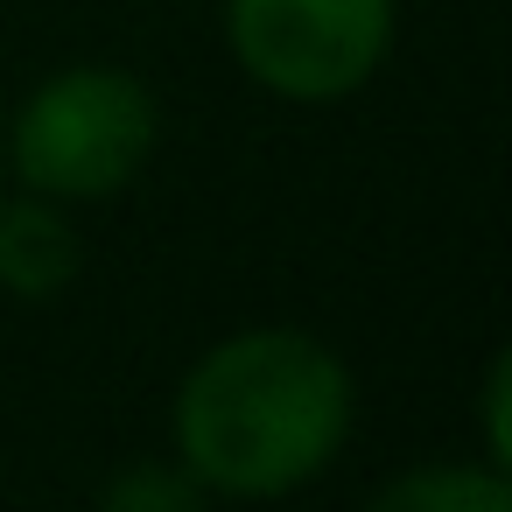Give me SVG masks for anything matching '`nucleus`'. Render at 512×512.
I'll return each instance as SVG.
<instances>
[{
    "label": "nucleus",
    "instance_id": "nucleus-1",
    "mask_svg": "<svg viewBox=\"0 0 512 512\" xmlns=\"http://www.w3.org/2000/svg\"><path fill=\"white\" fill-rule=\"evenodd\" d=\"M358 421L351 365L295 330L253 323L218 337L176 386V463L218 498H288L316 484Z\"/></svg>",
    "mask_w": 512,
    "mask_h": 512
},
{
    "label": "nucleus",
    "instance_id": "nucleus-7",
    "mask_svg": "<svg viewBox=\"0 0 512 512\" xmlns=\"http://www.w3.org/2000/svg\"><path fill=\"white\" fill-rule=\"evenodd\" d=\"M505 393H512V365H505V358H491V372H484V400H477V414H484V456H477V463H491V470H505V456H512Z\"/></svg>",
    "mask_w": 512,
    "mask_h": 512
},
{
    "label": "nucleus",
    "instance_id": "nucleus-3",
    "mask_svg": "<svg viewBox=\"0 0 512 512\" xmlns=\"http://www.w3.org/2000/svg\"><path fill=\"white\" fill-rule=\"evenodd\" d=\"M400 29V0H225V43L239 71L288 99L330 106L379 78Z\"/></svg>",
    "mask_w": 512,
    "mask_h": 512
},
{
    "label": "nucleus",
    "instance_id": "nucleus-5",
    "mask_svg": "<svg viewBox=\"0 0 512 512\" xmlns=\"http://www.w3.org/2000/svg\"><path fill=\"white\" fill-rule=\"evenodd\" d=\"M358 512H512V484L491 463H421L386 477Z\"/></svg>",
    "mask_w": 512,
    "mask_h": 512
},
{
    "label": "nucleus",
    "instance_id": "nucleus-4",
    "mask_svg": "<svg viewBox=\"0 0 512 512\" xmlns=\"http://www.w3.org/2000/svg\"><path fill=\"white\" fill-rule=\"evenodd\" d=\"M85 267V246L64 218L57 197H0V295H15V302H50L78 281Z\"/></svg>",
    "mask_w": 512,
    "mask_h": 512
},
{
    "label": "nucleus",
    "instance_id": "nucleus-6",
    "mask_svg": "<svg viewBox=\"0 0 512 512\" xmlns=\"http://www.w3.org/2000/svg\"><path fill=\"white\" fill-rule=\"evenodd\" d=\"M99 512H211V491H204L183 463L141 456V463H127V470L106 477Z\"/></svg>",
    "mask_w": 512,
    "mask_h": 512
},
{
    "label": "nucleus",
    "instance_id": "nucleus-2",
    "mask_svg": "<svg viewBox=\"0 0 512 512\" xmlns=\"http://www.w3.org/2000/svg\"><path fill=\"white\" fill-rule=\"evenodd\" d=\"M155 141H162V106L134 71L71 64L22 99L0 148H8L22 190L57 204H99L148 169Z\"/></svg>",
    "mask_w": 512,
    "mask_h": 512
}]
</instances>
